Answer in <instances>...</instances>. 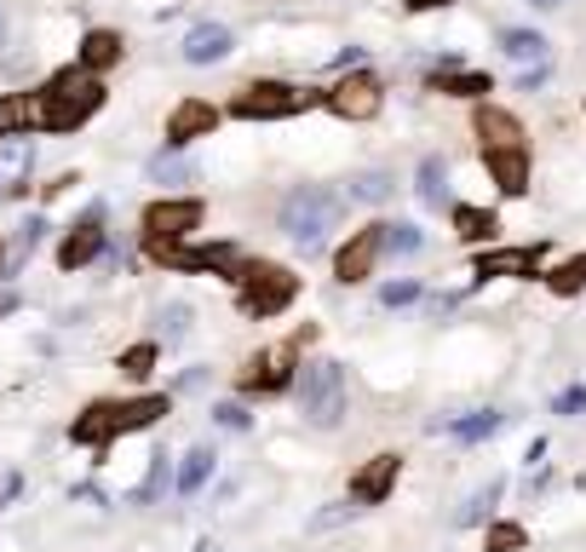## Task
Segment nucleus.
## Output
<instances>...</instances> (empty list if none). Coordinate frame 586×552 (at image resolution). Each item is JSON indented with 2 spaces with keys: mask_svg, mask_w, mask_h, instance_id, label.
Returning a JSON list of instances; mask_svg holds the SVG:
<instances>
[{
  "mask_svg": "<svg viewBox=\"0 0 586 552\" xmlns=\"http://www.w3.org/2000/svg\"><path fill=\"white\" fill-rule=\"evenodd\" d=\"M0 47H7V12H0Z\"/></svg>",
  "mask_w": 586,
  "mask_h": 552,
  "instance_id": "obj_45",
  "label": "nucleus"
},
{
  "mask_svg": "<svg viewBox=\"0 0 586 552\" xmlns=\"http://www.w3.org/2000/svg\"><path fill=\"white\" fill-rule=\"evenodd\" d=\"M414 299H420V282L414 277L386 282V289H379V305H386V311H402V305H414Z\"/></svg>",
  "mask_w": 586,
  "mask_h": 552,
  "instance_id": "obj_39",
  "label": "nucleus"
},
{
  "mask_svg": "<svg viewBox=\"0 0 586 552\" xmlns=\"http://www.w3.org/2000/svg\"><path fill=\"white\" fill-rule=\"evenodd\" d=\"M391 191H397V184H391L386 168H362V173L351 179V196H357V201H374V208H379V201H391Z\"/></svg>",
  "mask_w": 586,
  "mask_h": 552,
  "instance_id": "obj_30",
  "label": "nucleus"
},
{
  "mask_svg": "<svg viewBox=\"0 0 586 552\" xmlns=\"http://www.w3.org/2000/svg\"><path fill=\"white\" fill-rule=\"evenodd\" d=\"M35 173V145H29V133H12V138H0V196H17L29 184Z\"/></svg>",
  "mask_w": 586,
  "mask_h": 552,
  "instance_id": "obj_13",
  "label": "nucleus"
},
{
  "mask_svg": "<svg viewBox=\"0 0 586 552\" xmlns=\"http://www.w3.org/2000/svg\"><path fill=\"white\" fill-rule=\"evenodd\" d=\"M219 127V110L213 105H201V98H185L173 115H167V145L178 150V145H190V138H201V133H213Z\"/></svg>",
  "mask_w": 586,
  "mask_h": 552,
  "instance_id": "obj_16",
  "label": "nucleus"
},
{
  "mask_svg": "<svg viewBox=\"0 0 586 552\" xmlns=\"http://www.w3.org/2000/svg\"><path fill=\"white\" fill-rule=\"evenodd\" d=\"M155 329H161V340H167V345H178V340L190 334V305H185V299L161 305V311H155Z\"/></svg>",
  "mask_w": 586,
  "mask_h": 552,
  "instance_id": "obj_33",
  "label": "nucleus"
},
{
  "mask_svg": "<svg viewBox=\"0 0 586 552\" xmlns=\"http://www.w3.org/2000/svg\"><path fill=\"white\" fill-rule=\"evenodd\" d=\"M196 179V161H185L178 150H161L150 161V184H190Z\"/></svg>",
  "mask_w": 586,
  "mask_h": 552,
  "instance_id": "obj_31",
  "label": "nucleus"
},
{
  "mask_svg": "<svg viewBox=\"0 0 586 552\" xmlns=\"http://www.w3.org/2000/svg\"><path fill=\"white\" fill-rule=\"evenodd\" d=\"M552 408H558V415H570V420H575V415H586V385H570V392H558V403H552Z\"/></svg>",
  "mask_w": 586,
  "mask_h": 552,
  "instance_id": "obj_42",
  "label": "nucleus"
},
{
  "mask_svg": "<svg viewBox=\"0 0 586 552\" xmlns=\"http://www.w3.org/2000/svg\"><path fill=\"white\" fill-rule=\"evenodd\" d=\"M236 299H241V311H248V317H276V311H288V305L299 299V277L282 271V265H265V259L241 265Z\"/></svg>",
  "mask_w": 586,
  "mask_h": 552,
  "instance_id": "obj_4",
  "label": "nucleus"
},
{
  "mask_svg": "<svg viewBox=\"0 0 586 552\" xmlns=\"http://www.w3.org/2000/svg\"><path fill=\"white\" fill-rule=\"evenodd\" d=\"M477 138H483V150H518V145H523V121H518L512 110L483 105V110H477Z\"/></svg>",
  "mask_w": 586,
  "mask_h": 552,
  "instance_id": "obj_18",
  "label": "nucleus"
},
{
  "mask_svg": "<svg viewBox=\"0 0 586 552\" xmlns=\"http://www.w3.org/2000/svg\"><path fill=\"white\" fill-rule=\"evenodd\" d=\"M196 224H201L196 196H167V201H150L145 208V236H155V242H185Z\"/></svg>",
  "mask_w": 586,
  "mask_h": 552,
  "instance_id": "obj_9",
  "label": "nucleus"
},
{
  "mask_svg": "<svg viewBox=\"0 0 586 552\" xmlns=\"http://www.w3.org/2000/svg\"><path fill=\"white\" fill-rule=\"evenodd\" d=\"M294 380V345H276V352H259L241 375V392H282Z\"/></svg>",
  "mask_w": 586,
  "mask_h": 552,
  "instance_id": "obj_12",
  "label": "nucleus"
},
{
  "mask_svg": "<svg viewBox=\"0 0 586 552\" xmlns=\"http://www.w3.org/2000/svg\"><path fill=\"white\" fill-rule=\"evenodd\" d=\"M409 12H437V7H449V0H402Z\"/></svg>",
  "mask_w": 586,
  "mask_h": 552,
  "instance_id": "obj_43",
  "label": "nucleus"
},
{
  "mask_svg": "<svg viewBox=\"0 0 586 552\" xmlns=\"http://www.w3.org/2000/svg\"><path fill=\"white\" fill-rule=\"evenodd\" d=\"M70 438H75V443H92V449L115 443V438H121V403H92L87 415H75Z\"/></svg>",
  "mask_w": 586,
  "mask_h": 552,
  "instance_id": "obj_17",
  "label": "nucleus"
},
{
  "mask_svg": "<svg viewBox=\"0 0 586 552\" xmlns=\"http://www.w3.org/2000/svg\"><path fill=\"white\" fill-rule=\"evenodd\" d=\"M386 259V224H362V231H351L346 242H339L334 254V277L346 282V289H357V282L374 277V265Z\"/></svg>",
  "mask_w": 586,
  "mask_h": 552,
  "instance_id": "obj_8",
  "label": "nucleus"
},
{
  "mask_svg": "<svg viewBox=\"0 0 586 552\" xmlns=\"http://www.w3.org/2000/svg\"><path fill=\"white\" fill-rule=\"evenodd\" d=\"M29 105H35V127L64 133V127H80V121L104 105V81L75 64V70H64V75H52L40 93H29Z\"/></svg>",
  "mask_w": 586,
  "mask_h": 552,
  "instance_id": "obj_1",
  "label": "nucleus"
},
{
  "mask_svg": "<svg viewBox=\"0 0 586 552\" xmlns=\"http://www.w3.org/2000/svg\"><path fill=\"white\" fill-rule=\"evenodd\" d=\"M523 541H529V536H523V524L495 518V524H489V536H483V552H518Z\"/></svg>",
  "mask_w": 586,
  "mask_h": 552,
  "instance_id": "obj_36",
  "label": "nucleus"
},
{
  "mask_svg": "<svg viewBox=\"0 0 586 552\" xmlns=\"http://www.w3.org/2000/svg\"><path fill=\"white\" fill-rule=\"evenodd\" d=\"M173 478H178V466H173V461H167V455H161V449H155V455H150V478L133 489V506H155V501H161V495H167V489H173Z\"/></svg>",
  "mask_w": 586,
  "mask_h": 552,
  "instance_id": "obj_25",
  "label": "nucleus"
},
{
  "mask_svg": "<svg viewBox=\"0 0 586 552\" xmlns=\"http://www.w3.org/2000/svg\"><path fill=\"white\" fill-rule=\"evenodd\" d=\"M357 513V501H334V506H322V513L311 518V529H334V524H346Z\"/></svg>",
  "mask_w": 586,
  "mask_h": 552,
  "instance_id": "obj_41",
  "label": "nucleus"
},
{
  "mask_svg": "<svg viewBox=\"0 0 586 552\" xmlns=\"http://www.w3.org/2000/svg\"><path fill=\"white\" fill-rule=\"evenodd\" d=\"M213 420L225 426V432H248V426H253V415H248L241 403H219V408H213Z\"/></svg>",
  "mask_w": 586,
  "mask_h": 552,
  "instance_id": "obj_40",
  "label": "nucleus"
},
{
  "mask_svg": "<svg viewBox=\"0 0 586 552\" xmlns=\"http://www.w3.org/2000/svg\"><path fill=\"white\" fill-rule=\"evenodd\" d=\"M150 259L173 265V271H236V242H155L150 236Z\"/></svg>",
  "mask_w": 586,
  "mask_h": 552,
  "instance_id": "obj_6",
  "label": "nucleus"
},
{
  "mask_svg": "<svg viewBox=\"0 0 586 552\" xmlns=\"http://www.w3.org/2000/svg\"><path fill=\"white\" fill-rule=\"evenodd\" d=\"M276 224H282V236H288L294 248L311 254L339 224V196L322 191V184H294V191L282 196V208H276Z\"/></svg>",
  "mask_w": 586,
  "mask_h": 552,
  "instance_id": "obj_2",
  "label": "nucleus"
},
{
  "mask_svg": "<svg viewBox=\"0 0 586 552\" xmlns=\"http://www.w3.org/2000/svg\"><path fill=\"white\" fill-rule=\"evenodd\" d=\"M306 105H311V93L288 87V81H253V87L230 105V115H241V121H282V115H299Z\"/></svg>",
  "mask_w": 586,
  "mask_h": 552,
  "instance_id": "obj_7",
  "label": "nucleus"
},
{
  "mask_svg": "<svg viewBox=\"0 0 586 552\" xmlns=\"http://www.w3.org/2000/svg\"><path fill=\"white\" fill-rule=\"evenodd\" d=\"M547 289H552L558 299H570V294H581V289H586V254H581V259H570V265H558V271L547 277Z\"/></svg>",
  "mask_w": 586,
  "mask_h": 552,
  "instance_id": "obj_35",
  "label": "nucleus"
},
{
  "mask_svg": "<svg viewBox=\"0 0 586 552\" xmlns=\"http://www.w3.org/2000/svg\"><path fill=\"white\" fill-rule=\"evenodd\" d=\"M454 231H460V242H489L500 231V219L489 208H454Z\"/></svg>",
  "mask_w": 586,
  "mask_h": 552,
  "instance_id": "obj_29",
  "label": "nucleus"
},
{
  "mask_svg": "<svg viewBox=\"0 0 586 552\" xmlns=\"http://www.w3.org/2000/svg\"><path fill=\"white\" fill-rule=\"evenodd\" d=\"M414 191H420V201H426L432 213H442V208H449V161H442V156H426V161H420V173H414Z\"/></svg>",
  "mask_w": 586,
  "mask_h": 552,
  "instance_id": "obj_21",
  "label": "nucleus"
},
{
  "mask_svg": "<svg viewBox=\"0 0 586 552\" xmlns=\"http://www.w3.org/2000/svg\"><path fill=\"white\" fill-rule=\"evenodd\" d=\"M75 64L80 70H110V64H121V35L115 29H87V40H80V52H75Z\"/></svg>",
  "mask_w": 586,
  "mask_h": 552,
  "instance_id": "obj_22",
  "label": "nucleus"
},
{
  "mask_svg": "<svg viewBox=\"0 0 586 552\" xmlns=\"http://www.w3.org/2000/svg\"><path fill=\"white\" fill-rule=\"evenodd\" d=\"M178 52H185V64H225V58L236 52V35L225 24H196Z\"/></svg>",
  "mask_w": 586,
  "mask_h": 552,
  "instance_id": "obj_14",
  "label": "nucleus"
},
{
  "mask_svg": "<svg viewBox=\"0 0 586 552\" xmlns=\"http://www.w3.org/2000/svg\"><path fill=\"white\" fill-rule=\"evenodd\" d=\"M529 7H540V12H558V7H563V0H529Z\"/></svg>",
  "mask_w": 586,
  "mask_h": 552,
  "instance_id": "obj_44",
  "label": "nucleus"
},
{
  "mask_svg": "<svg viewBox=\"0 0 586 552\" xmlns=\"http://www.w3.org/2000/svg\"><path fill=\"white\" fill-rule=\"evenodd\" d=\"M547 248H495L477 254V277H535V265Z\"/></svg>",
  "mask_w": 586,
  "mask_h": 552,
  "instance_id": "obj_19",
  "label": "nucleus"
},
{
  "mask_svg": "<svg viewBox=\"0 0 586 552\" xmlns=\"http://www.w3.org/2000/svg\"><path fill=\"white\" fill-rule=\"evenodd\" d=\"M155 368V345H133V352H121V375L127 380H150Z\"/></svg>",
  "mask_w": 586,
  "mask_h": 552,
  "instance_id": "obj_38",
  "label": "nucleus"
},
{
  "mask_svg": "<svg viewBox=\"0 0 586 552\" xmlns=\"http://www.w3.org/2000/svg\"><path fill=\"white\" fill-rule=\"evenodd\" d=\"M547 47L552 40L540 29H500V52H507L512 64H547Z\"/></svg>",
  "mask_w": 586,
  "mask_h": 552,
  "instance_id": "obj_24",
  "label": "nucleus"
},
{
  "mask_svg": "<svg viewBox=\"0 0 586 552\" xmlns=\"http://www.w3.org/2000/svg\"><path fill=\"white\" fill-rule=\"evenodd\" d=\"M322 105H328L339 121H374L379 105H386V87H379V75L351 70V75H339L334 87L322 93Z\"/></svg>",
  "mask_w": 586,
  "mask_h": 552,
  "instance_id": "obj_5",
  "label": "nucleus"
},
{
  "mask_svg": "<svg viewBox=\"0 0 586 552\" xmlns=\"http://www.w3.org/2000/svg\"><path fill=\"white\" fill-rule=\"evenodd\" d=\"M98 254H104V208H92L80 224H70V236L58 242V265H64V271H80V265H92Z\"/></svg>",
  "mask_w": 586,
  "mask_h": 552,
  "instance_id": "obj_10",
  "label": "nucleus"
},
{
  "mask_svg": "<svg viewBox=\"0 0 586 552\" xmlns=\"http://www.w3.org/2000/svg\"><path fill=\"white\" fill-rule=\"evenodd\" d=\"M161 415H167V397H161V392L121 403V438H127V432H138V426H155Z\"/></svg>",
  "mask_w": 586,
  "mask_h": 552,
  "instance_id": "obj_27",
  "label": "nucleus"
},
{
  "mask_svg": "<svg viewBox=\"0 0 586 552\" xmlns=\"http://www.w3.org/2000/svg\"><path fill=\"white\" fill-rule=\"evenodd\" d=\"M294 397H299V415H306L316 432H334V426L346 420V368H339L334 357L299 363Z\"/></svg>",
  "mask_w": 586,
  "mask_h": 552,
  "instance_id": "obj_3",
  "label": "nucleus"
},
{
  "mask_svg": "<svg viewBox=\"0 0 586 552\" xmlns=\"http://www.w3.org/2000/svg\"><path fill=\"white\" fill-rule=\"evenodd\" d=\"M40 236H47V219H24V224H17V236H12V265L24 259V254H35Z\"/></svg>",
  "mask_w": 586,
  "mask_h": 552,
  "instance_id": "obj_37",
  "label": "nucleus"
},
{
  "mask_svg": "<svg viewBox=\"0 0 586 552\" xmlns=\"http://www.w3.org/2000/svg\"><path fill=\"white\" fill-rule=\"evenodd\" d=\"M500 495H507V483H500V478H489L483 489H472V495L460 501L454 524H460V529H472V524H495V501H500Z\"/></svg>",
  "mask_w": 586,
  "mask_h": 552,
  "instance_id": "obj_23",
  "label": "nucleus"
},
{
  "mask_svg": "<svg viewBox=\"0 0 586 552\" xmlns=\"http://www.w3.org/2000/svg\"><path fill=\"white\" fill-rule=\"evenodd\" d=\"M196 552H219V547H213V541H201V547H196Z\"/></svg>",
  "mask_w": 586,
  "mask_h": 552,
  "instance_id": "obj_46",
  "label": "nucleus"
},
{
  "mask_svg": "<svg viewBox=\"0 0 586 552\" xmlns=\"http://www.w3.org/2000/svg\"><path fill=\"white\" fill-rule=\"evenodd\" d=\"M397 473H402V455H374V461H362L357 473H351V501L357 506H379L397 489Z\"/></svg>",
  "mask_w": 586,
  "mask_h": 552,
  "instance_id": "obj_11",
  "label": "nucleus"
},
{
  "mask_svg": "<svg viewBox=\"0 0 586 552\" xmlns=\"http://www.w3.org/2000/svg\"><path fill=\"white\" fill-rule=\"evenodd\" d=\"M500 426H507V415H500V408H472V415L449 420V432H454L460 443H483V438H495Z\"/></svg>",
  "mask_w": 586,
  "mask_h": 552,
  "instance_id": "obj_26",
  "label": "nucleus"
},
{
  "mask_svg": "<svg viewBox=\"0 0 586 552\" xmlns=\"http://www.w3.org/2000/svg\"><path fill=\"white\" fill-rule=\"evenodd\" d=\"M213 466H219V455H213L208 443H196L190 455L178 461V478H173V489H178L185 501H190V495H201V489H208V478H213Z\"/></svg>",
  "mask_w": 586,
  "mask_h": 552,
  "instance_id": "obj_20",
  "label": "nucleus"
},
{
  "mask_svg": "<svg viewBox=\"0 0 586 552\" xmlns=\"http://www.w3.org/2000/svg\"><path fill=\"white\" fill-rule=\"evenodd\" d=\"M0 265H7V259H0ZM0 277H7V271H0Z\"/></svg>",
  "mask_w": 586,
  "mask_h": 552,
  "instance_id": "obj_47",
  "label": "nucleus"
},
{
  "mask_svg": "<svg viewBox=\"0 0 586 552\" xmlns=\"http://www.w3.org/2000/svg\"><path fill=\"white\" fill-rule=\"evenodd\" d=\"M29 127H35V105H29V93H24V98H0V138L29 133Z\"/></svg>",
  "mask_w": 586,
  "mask_h": 552,
  "instance_id": "obj_32",
  "label": "nucleus"
},
{
  "mask_svg": "<svg viewBox=\"0 0 586 552\" xmlns=\"http://www.w3.org/2000/svg\"><path fill=\"white\" fill-rule=\"evenodd\" d=\"M432 87H437V93H449V98H477V93H489L495 81H489V75H477V70H437Z\"/></svg>",
  "mask_w": 586,
  "mask_h": 552,
  "instance_id": "obj_28",
  "label": "nucleus"
},
{
  "mask_svg": "<svg viewBox=\"0 0 586 552\" xmlns=\"http://www.w3.org/2000/svg\"><path fill=\"white\" fill-rule=\"evenodd\" d=\"M483 161H489V179L500 196H523L529 191V150H483Z\"/></svg>",
  "mask_w": 586,
  "mask_h": 552,
  "instance_id": "obj_15",
  "label": "nucleus"
},
{
  "mask_svg": "<svg viewBox=\"0 0 586 552\" xmlns=\"http://www.w3.org/2000/svg\"><path fill=\"white\" fill-rule=\"evenodd\" d=\"M420 248H426V231H420V224H386V254L414 259Z\"/></svg>",
  "mask_w": 586,
  "mask_h": 552,
  "instance_id": "obj_34",
  "label": "nucleus"
}]
</instances>
